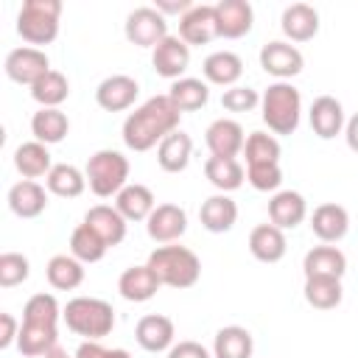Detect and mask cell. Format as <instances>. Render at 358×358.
Returning a JSON list of instances; mask_svg holds the SVG:
<instances>
[{
  "mask_svg": "<svg viewBox=\"0 0 358 358\" xmlns=\"http://www.w3.org/2000/svg\"><path fill=\"white\" fill-rule=\"evenodd\" d=\"M31 274V263L25 255L20 252H3L0 255V285L3 288H14L22 285Z\"/></svg>",
  "mask_w": 358,
  "mask_h": 358,
  "instance_id": "cell-43",
  "label": "cell"
},
{
  "mask_svg": "<svg viewBox=\"0 0 358 358\" xmlns=\"http://www.w3.org/2000/svg\"><path fill=\"white\" fill-rule=\"evenodd\" d=\"M263 120L274 134H294L299 126L302 98L288 81H277L263 92Z\"/></svg>",
  "mask_w": 358,
  "mask_h": 358,
  "instance_id": "cell-5",
  "label": "cell"
},
{
  "mask_svg": "<svg viewBox=\"0 0 358 358\" xmlns=\"http://www.w3.org/2000/svg\"><path fill=\"white\" fill-rule=\"evenodd\" d=\"M190 154H193V140H190V134H185V131L176 129L173 134H168V137L159 143V148H157V162H159L162 171L179 173V171L187 168Z\"/></svg>",
  "mask_w": 358,
  "mask_h": 358,
  "instance_id": "cell-30",
  "label": "cell"
},
{
  "mask_svg": "<svg viewBox=\"0 0 358 358\" xmlns=\"http://www.w3.org/2000/svg\"><path fill=\"white\" fill-rule=\"evenodd\" d=\"M106 241L90 227V224H78L76 229H73V235H70V255L76 257V260H81V263H98L103 255H106Z\"/></svg>",
  "mask_w": 358,
  "mask_h": 358,
  "instance_id": "cell-39",
  "label": "cell"
},
{
  "mask_svg": "<svg viewBox=\"0 0 358 358\" xmlns=\"http://www.w3.org/2000/svg\"><path fill=\"white\" fill-rule=\"evenodd\" d=\"M67 131H70V120L62 109H39L31 117V134L45 145L62 143L67 137Z\"/></svg>",
  "mask_w": 358,
  "mask_h": 358,
  "instance_id": "cell-37",
  "label": "cell"
},
{
  "mask_svg": "<svg viewBox=\"0 0 358 358\" xmlns=\"http://www.w3.org/2000/svg\"><path fill=\"white\" fill-rule=\"evenodd\" d=\"M14 168L25 176V179H39V176H48L53 171L50 165V151L45 143L39 140H31V143H22L17 151H14Z\"/></svg>",
  "mask_w": 358,
  "mask_h": 358,
  "instance_id": "cell-31",
  "label": "cell"
},
{
  "mask_svg": "<svg viewBox=\"0 0 358 358\" xmlns=\"http://www.w3.org/2000/svg\"><path fill=\"white\" fill-rule=\"evenodd\" d=\"M168 358H210V352L199 341H179L168 350Z\"/></svg>",
  "mask_w": 358,
  "mask_h": 358,
  "instance_id": "cell-47",
  "label": "cell"
},
{
  "mask_svg": "<svg viewBox=\"0 0 358 358\" xmlns=\"http://www.w3.org/2000/svg\"><path fill=\"white\" fill-rule=\"evenodd\" d=\"M280 143L277 137L266 134V131H252L243 143V157L246 165H266V162H280Z\"/></svg>",
  "mask_w": 358,
  "mask_h": 358,
  "instance_id": "cell-41",
  "label": "cell"
},
{
  "mask_svg": "<svg viewBox=\"0 0 358 358\" xmlns=\"http://www.w3.org/2000/svg\"><path fill=\"white\" fill-rule=\"evenodd\" d=\"M302 268H305V277H344L347 271V257L341 249L324 243V246H313L305 260H302Z\"/></svg>",
  "mask_w": 358,
  "mask_h": 358,
  "instance_id": "cell-25",
  "label": "cell"
},
{
  "mask_svg": "<svg viewBox=\"0 0 358 358\" xmlns=\"http://www.w3.org/2000/svg\"><path fill=\"white\" fill-rule=\"evenodd\" d=\"M215 20H218V36L241 39L252 31L255 11L246 0H221L215 3Z\"/></svg>",
  "mask_w": 358,
  "mask_h": 358,
  "instance_id": "cell-14",
  "label": "cell"
},
{
  "mask_svg": "<svg viewBox=\"0 0 358 358\" xmlns=\"http://www.w3.org/2000/svg\"><path fill=\"white\" fill-rule=\"evenodd\" d=\"M45 187L59 199H78L87 187V173H81L76 165L62 162V165H53V171L45 176Z\"/></svg>",
  "mask_w": 358,
  "mask_h": 358,
  "instance_id": "cell-36",
  "label": "cell"
},
{
  "mask_svg": "<svg viewBox=\"0 0 358 358\" xmlns=\"http://www.w3.org/2000/svg\"><path fill=\"white\" fill-rule=\"evenodd\" d=\"M252 350H255L252 333L241 324H229L215 333V341H213L215 358H252Z\"/></svg>",
  "mask_w": 358,
  "mask_h": 358,
  "instance_id": "cell-35",
  "label": "cell"
},
{
  "mask_svg": "<svg viewBox=\"0 0 358 358\" xmlns=\"http://www.w3.org/2000/svg\"><path fill=\"white\" fill-rule=\"evenodd\" d=\"M84 224H90V227L106 241V246H117V243H123V238H126V218H123L115 207H109V204H95V207H90L87 215H84Z\"/></svg>",
  "mask_w": 358,
  "mask_h": 358,
  "instance_id": "cell-27",
  "label": "cell"
},
{
  "mask_svg": "<svg viewBox=\"0 0 358 358\" xmlns=\"http://www.w3.org/2000/svg\"><path fill=\"white\" fill-rule=\"evenodd\" d=\"M285 249H288L285 232L280 227H274V224H257L249 232V252L260 263H277V260H282L285 257Z\"/></svg>",
  "mask_w": 358,
  "mask_h": 358,
  "instance_id": "cell-18",
  "label": "cell"
},
{
  "mask_svg": "<svg viewBox=\"0 0 358 358\" xmlns=\"http://www.w3.org/2000/svg\"><path fill=\"white\" fill-rule=\"evenodd\" d=\"M17 336H20L17 319H14L8 310H3V313H0V350H6L11 341H17Z\"/></svg>",
  "mask_w": 358,
  "mask_h": 358,
  "instance_id": "cell-48",
  "label": "cell"
},
{
  "mask_svg": "<svg viewBox=\"0 0 358 358\" xmlns=\"http://www.w3.org/2000/svg\"><path fill=\"white\" fill-rule=\"evenodd\" d=\"M42 358H70V355H67L62 347H56V350H50V352H48V355H42Z\"/></svg>",
  "mask_w": 358,
  "mask_h": 358,
  "instance_id": "cell-51",
  "label": "cell"
},
{
  "mask_svg": "<svg viewBox=\"0 0 358 358\" xmlns=\"http://www.w3.org/2000/svg\"><path fill=\"white\" fill-rule=\"evenodd\" d=\"M8 207L20 218H36L48 207V190L34 179H22L8 190Z\"/></svg>",
  "mask_w": 358,
  "mask_h": 358,
  "instance_id": "cell-20",
  "label": "cell"
},
{
  "mask_svg": "<svg viewBox=\"0 0 358 358\" xmlns=\"http://www.w3.org/2000/svg\"><path fill=\"white\" fill-rule=\"evenodd\" d=\"M182 112L168 95H154L123 120V143L131 151H148L179 129Z\"/></svg>",
  "mask_w": 358,
  "mask_h": 358,
  "instance_id": "cell-1",
  "label": "cell"
},
{
  "mask_svg": "<svg viewBox=\"0 0 358 358\" xmlns=\"http://www.w3.org/2000/svg\"><path fill=\"white\" fill-rule=\"evenodd\" d=\"M45 277L56 291H73L84 282V266L73 255H53L45 266Z\"/></svg>",
  "mask_w": 358,
  "mask_h": 358,
  "instance_id": "cell-33",
  "label": "cell"
},
{
  "mask_svg": "<svg viewBox=\"0 0 358 358\" xmlns=\"http://www.w3.org/2000/svg\"><path fill=\"white\" fill-rule=\"evenodd\" d=\"M168 36V22L157 8H137L126 20V39L137 48H157Z\"/></svg>",
  "mask_w": 358,
  "mask_h": 358,
  "instance_id": "cell-7",
  "label": "cell"
},
{
  "mask_svg": "<svg viewBox=\"0 0 358 358\" xmlns=\"http://www.w3.org/2000/svg\"><path fill=\"white\" fill-rule=\"evenodd\" d=\"M310 229H313V235H316L322 243H336V241H341V238L347 235V229H350V215H347V210H344L341 204L324 201V204H319V207L313 210V215H310Z\"/></svg>",
  "mask_w": 358,
  "mask_h": 358,
  "instance_id": "cell-15",
  "label": "cell"
},
{
  "mask_svg": "<svg viewBox=\"0 0 358 358\" xmlns=\"http://www.w3.org/2000/svg\"><path fill=\"white\" fill-rule=\"evenodd\" d=\"M280 25L291 42H308L319 34V11L308 3H294L282 11Z\"/></svg>",
  "mask_w": 358,
  "mask_h": 358,
  "instance_id": "cell-24",
  "label": "cell"
},
{
  "mask_svg": "<svg viewBox=\"0 0 358 358\" xmlns=\"http://www.w3.org/2000/svg\"><path fill=\"white\" fill-rule=\"evenodd\" d=\"M190 8H193L190 0H179V3H157V11H159L162 17H165V14H182V17H185Z\"/></svg>",
  "mask_w": 358,
  "mask_h": 358,
  "instance_id": "cell-49",
  "label": "cell"
},
{
  "mask_svg": "<svg viewBox=\"0 0 358 358\" xmlns=\"http://www.w3.org/2000/svg\"><path fill=\"white\" fill-rule=\"evenodd\" d=\"M145 229H148V238L151 241H157V243H173L187 229V213L179 204H171V201L157 204L154 213L145 221Z\"/></svg>",
  "mask_w": 358,
  "mask_h": 358,
  "instance_id": "cell-9",
  "label": "cell"
},
{
  "mask_svg": "<svg viewBox=\"0 0 358 358\" xmlns=\"http://www.w3.org/2000/svg\"><path fill=\"white\" fill-rule=\"evenodd\" d=\"M305 215H308V204H305L302 193H296V190H280L268 201V221L274 227H280L282 232L299 227L305 221Z\"/></svg>",
  "mask_w": 358,
  "mask_h": 358,
  "instance_id": "cell-21",
  "label": "cell"
},
{
  "mask_svg": "<svg viewBox=\"0 0 358 358\" xmlns=\"http://www.w3.org/2000/svg\"><path fill=\"white\" fill-rule=\"evenodd\" d=\"M59 347V330L56 327H45V324H20V336H17V350L25 358H42L50 350Z\"/></svg>",
  "mask_w": 358,
  "mask_h": 358,
  "instance_id": "cell-28",
  "label": "cell"
},
{
  "mask_svg": "<svg viewBox=\"0 0 358 358\" xmlns=\"http://www.w3.org/2000/svg\"><path fill=\"white\" fill-rule=\"evenodd\" d=\"M168 98L173 101V106L179 112H196L210 101V90L201 78H179V81H173Z\"/></svg>",
  "mask_w": 358,
  "mask_h": 358,
  "instance_id": "cell-40",
  "label": "cell"
},
{
  "mask_svg": "<svg viewBox=\"0 0 358 358\" xmlns=\"http://www.w3.org/2000/svg\"><path fill=\"white\" fill-rule=\"evenodd\" d=\"M305 302L316 310H333L341 305L344 288L338 277H305Z\"/></svg>",
  "mask_w": 358,
  "mask_h": 358,
  "instance_id": "cell-34",
  "label": "cell"
},
{
  "mask_svg": "<svg viewBox=\"0 0 358 358\" xmlns=\"http://www.w3.org/2000/svg\"><path fill=\"white\" fill-rule=\"evenodd\" d=\"M73 358H131L126 350H106V347H101L98 341H84L78 350H76V355Z\"/></svg>",
  "mask_w": 358,
  "mask_h": 358,
  "instance_id": "cell-46",
  "label": "cell"
},
{
  "mask_svg": "<svg viewBox=\"0 0 358 358\" xmlns=\"http://www.w3.org/2000/svg\"><path fill=\"white\" fill-rule=\"evenodd\" d=\"M126 179H129V159L120 154V151H95L87 162V182H90V190L101 199H109V196H117L123 187H126Z\"/></svg>",
  "mask_w": 358,
  "mask_h": 358,
  "instance_id": "cell-6",
  "label": "cell"
},
{
  "mask_svg": "<svg viewBox=\"0 0 358 358\" xmlns=\"http://www.w3.org/2000/svg\"><path fill=\"white\" fill-rule=\"evenodd\" d=\"M344 137H347L350 151H355V154H358V112L347 120V126H344Z\"/></svg>",
  "mask_w": 358,
  "mask_h": 358,
  "instance_id": "cell-50",
  "label": "cell"
},
{
  "mask_svg": "<svg viewBox=\"0 0 358 358\" xmlns=\"http://www.w3.org/2000/svg\"><path fill=\"white\" fill-rule=\"evenodd\" d=\"M310 129L322 140H333L344 129V106L333 95H319L310 106Z\"/></svg>",
  "mask_w": 358,
  "mask_h": 358,
  "instance_id": "cell-17",
  "label": "cell"
},
{
  "mask_svg": "<svg viewBox=\"0 0 358 358\" xmlns=\"http://www.w3.org/2000/svg\"><path fill=\"white\" fill-rule=\"evenodd\" d=\"M159 285L162 282L157 280V274L148 266H129L120 274V280H117V291L129 302H148V299H154Z\"/></svg>",
  "mask_w": 358,
  "mask_h": 358,
  "instance_id": "cell-23",
  "label": "cell"
},
{
  "mask_svg": "<svg viewBox=\"0 0 358 358\" xmlns=\"http://www.w3.org/2000/svg\"><path fill=\"white\" fill-rule=\"evenodd\" d=\"M59 0H25L17 14V34L28 45H50L59 36Z\"/></svg>",
  "mask_w": 358,
  "mask_h": 358,
  "instance_id": "cell-4",
  "label": "cell"
},
{
  "mask_svg": "<svg viewBox=\"0 0 358 358\" xmlns=\"http://www.w3.org/2000/svg\"><path fill=\"white\" fill-rule=\"evenodd\" d=\"M151 64L157 70V76L162 78H173L179 81V76L187 70L190 64V48L179 39V36H165L154 50H151Z\"/></svg>",
  "mask_w": 358,
  "mask_h": 358,
  "instance_id": "cell-12",
  "label": "cell"
},
{
  "mask_svg": "<svg viewBox=\"0 0 358 358\" xmlns=\"http://www.w3.org/2000/svg\"><path fill=\"white\" fill-rule=\"evenodd\" d=\"M204 78L210 84H221V87H235V81L243 76V62L238 53L232 50H215L204 59L201 64Z\"/></svg>",
  "mask_w": 358,
  "mask_h": 358,
  "instance_id": "cell-29",
  "label": "cell"
},
{
  "mask_svg": "<svg viewBox=\"0 0 358 358\" xmlns=\"http://www.w3.org/2000/svg\"><path fill=\"white\" fill-rule=\"evenodd\" d=\"M48 70H50V62H48L45 50H39V48H14L6 56V76L14 84L34 87Z\"/></svg>",
  "mask_w": 358,
  "mask_h": 358,
  "instance_id": "cell-8",
  "label": "cell"
},
{
  "mask_svg": "<svg viewBox=\"0 0 358 358\" xmlns=\"http://www.w3.org/2000/svg\"><path fill=\"white\" fill-rule=\"evenodd\" d=\"M218 36V20H215V6H193L182 20H179V39L190 45H207Z\"/></svg>",
  "mask_w": 358,
  "mask_h": 358,
  "instance_id": "cell-11",
  "label": "cell"
},
{
  "mask_svg": "<svg viewBox=\"0 0 358 358\" xmlns=\"http://www.w3.org/2000/svg\"><path fill=\"white\" fill-rule=\"evenodd\" d=\"M204 176L210 179V185L221 193H229V190H238L246 179V171L238 159L232 157H210L204 162Z\"/></svg>",
  "mask_w": 358,
  "mask_h": 358,
  "instance_id": "cell-32",
  "label": "cell"
},
{
  "mask_svg": "<svg viewBox=\"0 0 358 358\" xmlns=\"http://www.w3.org/2000/svg\"><path fill=\"white\" fill-rule=\"evenodd\" d=\"M260 67L274 78H294L302 73L305 59L288 42H268L260 48Z\"/></svg>",
  "mask_w": 358,
  "mask_h": 358,
  "instance_id": "cell-10",
  "label": "cell"
},
{
  "mask_svg": "<svg viewBox=\"0 0 358 358\" xmlns=\"http://www.w3.org/2000/svg\"><path fill=\"white\" fill-rule=\"evenodd\" d=\"M173 336H176V327L168 316L162 313H148L137 322L134 327V338L137 344L145 350V352H162V350H171L173 344Z\"/></svg>",
  "mask_w": 358,
  "mask_h": 358,
  "instance_id": "cell-16",
  "label": "cell"
},
{
  "mask_svg": "<svg viewBox=\"0 0 358 358\" xmlns=\"http://www.w3.org/2000/svg\"><path fill=\"white\" fill-rule=\"evenodd\" d=\"M64 324L76 333L84 336L90 341H98L103 336H109L115 330V310L109 302L95 299V296H76L64 305L62 310Z\"/></svg>",
  "mask_w": 358,
  "mask_h": 358,
  "instance_id": "cell-3",
  "label": "cell"
},
{
  "mask_svg": "<svg viewBox=\"0 0 358 358\" xmlns=\"http://www.w3.org/2000/svg\"><path fill=\"white\" fill-rule=\"evenodd\" d=\"M257 103H260L257 90H252V87H241V84L229 87V90L221 95V106H224L227 112H252Z\"/></svg>",
  "mask_w": 358,
  "mask_h": 358,
  "instance_id": "cell-45",
  "label": "cell"
},
{
  "mask_svg": "<svg viewBox=\"0 0 358 358\" xmlns=\"http://www.w3.org/2000/svg\"><path fill=\"white\" fill-rule=\"evenodd\" d=\"M59 316H62V308H59V302H56L53 294H34L25 302V308H22V322H28V324L56 327Z\"/></svg>",
  "mask_w": 358,
  "mask_h": 358,
  "instance_id": "cell-42",
  "label": "cell"
},
{
  "mask_svg": "<svg viewBox=\"0 0 358 358\" xmlns=\"http://www.w3.org/2000/svg\"><path fill=\"white\" fill-rule=\"evenodd\" d=\"M246 182L255 187V190H277L282 185V171H280V162H266V165H246Z\"/></svg>",
  "mask_w": 358,
  "mask_h": 358,
  "instance_id": "cell-44",
  "label": "cell"
},
{
  "mask_svg": "<svg viewBox=\"0 0 358 358\" xmlns=\"http://www.w3.org/2000/svg\"><path fill=\"white\" fill-rule=\"evenodd\" d=\"M157 280L168 288H193L201 277V260L193 249L187 246H159L148 255V263H145Z\"/></svg>",
  "mask_w": 358,
  "mask_h": 358,
  "instance_id": "cell-2",
  "label": "cell"
},
{
  "mask_svg": "<svg viewBox=\"0 0 358 358\" xmlns=\"http://www.w3.org/2000/svg\"><path fill=\"white\" fill-rule=\"evenodd\" d=\"M204 140H207V148H210V154H213V157H232V159L243 151V143H246L241 123L227 120V117H221V120L210 123V126H207V137H204Z\"/></svg>",
  "mask_w": 358,
  "mask_h": 358,
  "instance_id": "cell-19",
  "label": "cell"
},
{
  "mask_svg": "<svg viewBox=\"0 0 358 358\" xmlns=\"http://www.w3.org/2000/svg\"><path fill=\"white\" fill-rule=\"evenodd\" d=\"M157 201H154V193L151 187L145 185H126L117 199H115V210L126 218V221H148V215L154 213Z\"/></svg>",
  "mask_w": 358,
  "mask_h": 358,
  "instance_id": "cell-26",
  "label": "cell"
},
{
  "mask_svg": "<svg viewBox=\"0 0 358 358\" xmlns=\"http://www.w3.org/2000/svg\"><path fill=\"white\" fill-rule=\"evenodd\" d=\"M199 221H201V227H204L207 232L224 235V232H229V229L235 227V221H238V204H235L227 193H215V196H210V199L201 204Z\"/></svg>",
  "mask_w": 358,
  "mask_h": 358,
  "instance_id": "cell-22",
  "label": "cell"
},
{
  "mask_svg": "<svg viewBox=\"0 0 358 358\" xmlns=\"http://www.w3.org/2000/svg\"><path fill=\"white\" fill-rule=\"evenodd\" d=\"M137 95L140 84L131 76H109L95 90V101L103 112H123L137 101Z\"/></svg>",
  "mask_w": 358,
  "mask_h": 358,
  "instance_id": "cell-13",
  "label": "cell"
},
{
  "mask_svg": "<svg viewBox=\"0 0 358 358\" xmlns=\"http://www.w3.org/2000/svg\"><path fill=\"white\" fill-rule=\"evenodd\" d=\"M70 95V81L64 73L59 70H48L34 87H31V98L42 106V109H59V103H64Z\"/></svg>",
  "mask_w": 358,
  "mask_h": 358,
  "instance_id": "cell-38",
  "label": "cell"
}]
</instances>
